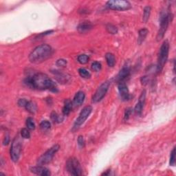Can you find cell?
<instances>
[{
    "instance_id": "6da1fadb",
    "label": "cell",
    "mask_w": 176,
    "mask_h": 176,
    "mask_svg": "<svg viewBox=\"0 0 176 176\" xmlns=\"http://www.w3.org/2000/svg\"><path fill=\"white\" fill-rule=\"evenodd\" d=\"M24 83L29 88L37 90H50L52 92H58L57 86L55 82L44 73L38 72L27 77Z\"/></svg>"
},
{
    "instance_id": "7a4b0ae2",
    "label": "cell",
    "mask_w": 176,
    "mask_h": 176,
    "mask_svg": "<svg viewBox=\"0 0 176 176\" xmlns=\"http://www.w3.org/2000/svg\"><path fill=\"white\" fill-rule=\"evenodd\" d=\"M53 49L48 44L40 45L34 48L29 55V61L32 63H41L52 56Z\"/></svg>"
},
{
    "instance_id": "3957f363",
    "label": "cell",
    "mask_w": 176,
    "mask_h": 176,
    "mask_svg": "<svg viewBox=\"0 0 176 176\" xmlns=\"http://www.w3.org/2000/svg\"><path fill=\"white\" fill-rule=\"evenodd\" d=\"M173 15L169 10H164L162 11L160 15V27L157 34L156 39L158 41H160L162 39H163L165 33L169 27L170 21H171Z\"/></svg>"
},
{
    "instance_id": "277c9868",
    "label": "cell",
    "mask_w": 176,
    "mask_h": 176,
    "mask_svg": "<svg viewBox=\"0 0 176 176\" xmlns=\"http://www.w3.org/2000/svg\"><path fill=\"white\" fill-rule=\"evenodd\" d=\"M169 52V43L168 40H165L162 43V44L160 49L158 59V64H157V72H160L162 69L164 68V66L168 59Z\"/></svg>"
},
{
    "instance_id": "5b68a950",
    "label": "cell",
    "mask_w": 176,
    "mask_h": 176,
    "mask_svg": "<svg viewBox=\"0 0 176 176\" xmlns=\"http://www.w3.org/2000/svg\"><path fill=\"white\" fill-rule=\"evenodd\" d=\"M21 137L19 135H17L13 139L11 147H10V158L14 162H17L19 160L21 155V149H22V141H21Z\"/></svg>"
},
{
    "instance_id": "8992f818",
    "label": "cell",
    "mask_w": 176,
    "mask_h": 176,
    "mask_svg": "<svg viewBox=\"0 0 176 176\" xmlns=\"http://www.w3.org/2000/svg\"><path fill=\"white\" fill-rule=\"evenodd\" d=\"M59 148H60V146L59 145H55L52 147L50 148L47 151H45L41 156H40L38 158V165H45L50 162L52 161L56 153L59 150Z\"/></svg>"
},
{
    "instance_id": "52a82bcc",
    "label": "cell",
    "mask_w": 176,
    "mask_h": 176,
    "mask_svg": "<svg viewBox=\"0 0 176 176\" xmlns=\"http://www.w3.org/2000/svg\"><path fill=\"white\" fill-rule=\"evenodd\" d=\"M66 169L72 175H81L83 174V170L80 162L75 158H70L66 162Z\"/></svg>"
},
{
    "instance_id": "ba28073f",
    "label": "cell",
    "mask_w": 176,
    "mask_h": 176,
    "mask_svg": "<svg viewBox=\"0 0 176 176\" xmlns=\"http://www.w3.org/2000/svg\"><path fill=\"white\" fill-rule=\"evenodd\" d=\"M106 6L109 9L113 10H127L131 8L130 2L125 0H111L106 3Z\"/></svg>"
},
{
    "instance_id": "9c48e42d",
    "label": "cell",
    "mask_w": 176,
    "mask_h": 176,
    "mask_svg": "<svg viewBox=\"0 0 176 176\" xmlns=\"http://www.w3.org/2000/svg\"><path fill=\"white\" fill-rule=\"evenodd\" d=\"M111 83L109 81H105V82L102 83L101 85L97 89L95 94H94L92 97V101L94 102H99L101 101V100L104 98L105 96L106 95L109 88L110 86Z\"/></svg>"
},
{
    "instance_id": "30bf717a",
    "label": "cell",
    "mask_w": 176,
    "mask_h": 176,
    "mask_svg": "<svg viewBox=\"0 0 176 176\" xmlns=\"http://www.w3.org/2000/svg\"><path fill=\"white\" fill-rule=\"evenodd\" d=\"M92 112V107L90 106V105L84 107L83 110L81 112L78 117L77 118V120H76V121L74 122L73 129H77L78 128H79V127L82 125L84 123H85V120L88 119L89 116H90Z\"/></svg>"
},
{
    "instance_id": "8fae6325",
    "label": "cell",
    "mask_w": 176,
    "mask_h": 176,
    "mask_svg": "<svg viewBox=\"0 0 176 176\" xmlns=\"http://www.w3.org/2000/svg\"><path fill=\"white\" fill-rule=\"evenodd\" d=\"M131 73V70L128 66H124L122 69L120 70V72L116 78V81L118 83H124V81H126L129 78Z\"/></svg>"
},
{
    "instance_id": "7c38bea8",
    "label": "cell",
    "mask_w": 176,
    "mask_h": 176,
    "mask_svg": "<svg viewBox=\"0 0 176 176\" xmlns=\"http://www.w3.org/2000/svg\"><path fill=\"white\" fill-rule=\"evenodd\" d=\"M118 92L120 94V96L121 99L124 101H127L131 99L128 87L124 83H119L118 85Z\"/></svg>"
},
{
    "instance_id": "4fadbf2b",
    "label": "cell",
    "mask_w": 176,
    "mask_h": 176,
    "mask_svg": "<svg viewBox=\"0 0 176 176\" xmlns=\"http://www.w3.org/2000/svg\"><path fill=\"white\" fill-rule=\"evenodd\" d=\"M145 99H146V91L144 90L142 92L141 95L139 97L138 102H137L136 107L134 108V112L138 116L142 115L143 107H144V105L145 103Z\"/></svg>"
},
{
    "instance_id": "5bb4252c",
    "label": "cell",
    "mask_w": 176,
    "mask_h": 176,
    "mask_svg": "<svg viewBox=\"0 0 176 176\" xmlns=\"http://www.w3.org/2000/svg\"><path fill=\"white\" fill-rule=\"evenodd\" d=\"M52 73L55 75V78H56V81L61 84H66L67 83L69 82L70 81V78H71V77H70L69 74L58 71V70H54V71L52 72Z\"/></svg>"
},
{
    "instance_id": "9a60e30c",
    "label": "cell",
    "mask_w": 176,
    "mask_h": 176,
    "mask_svg": "<svg viewBox=\"0 0 176 176\" xmlns=\"http://www.w3.org/2000/svg\"><path fill=\"white\" fill-rule=\"evenodd\" d=\"M31 171L36 175L41 176H49L50 175V171L47 168L43 167L42 165H38L36 167H32L31 168Z\"/></svg>"
},
{
    "instance_id": "2e32d148",
    "label": "cell",
    "mask_w": 176,
    "mask_h": 176,
    "mask_svg": "<svg viewBox=\"0 0 176 176\" xmlns=\"http://www.w3.org/2000/svg\"><path fill=\"white\" fill-rule=\"evenodd\" d=\"M85 93L82 91L78 92L75 94V96L74 97L73 104L77 107L81 106V105L83 103L84 101H85Z\"/></svg>"
},
{
    "instance_id": "e0dca14e",
    "label": "cell",
    "mask_w": 176,
    "mask_h": 176,
    "mask_svg": "<svg viewBox=\"0 0 176 176\" xmlns=\"http://www.w3.org/2000/svg\"><path fill=\"white\" fill-rule=\"evenodd\" d=\"M92 23L90 22V21H83V22L81 23L78 26L77 30L81 33H85V32H87L88 31H90L92 28Z\"/></svg>"
},
{
    "instance_id": "ac0fdd59",
    "label": "cell",
    "mask_w": 176,
    "mask_h": 176,
    "mask_svg": "<svg viewBox=\"0 0 176 176\" xmlns=\"http://www.w3.org/2000/svg\"><path fill=\"white\" fill-rule=\"evenodd\" d=\"M72 102L70 99H66L64 101V106L63 107V113L65 116L70 114L72 108Z\"/></svg>"
},
{
    "instance_id": "d6986e66",
    "label": "cell",
    "mask_w": 176,
    "mask_h": 176,
    "mask_svg": "<svg viewBox=\"0 0 176 176\" xmlns=\"http://www.w3.org/2000/svg\"><path fill=\"white\" fill-rule=\"evenodd\" d=\"M148 33L149 31L147 28H142L138 32V44L140 45L143 41H144L145 38L147 36Z\"/></svg>"
},
{
    "instance_id": "ffe728a7",
    "label": "cell",
    "mask_w": 176,
    "mask_h": 176,
    "mask_svg": "<svg viewBox=\"0 0 176 176\" xmlns=\"http://www.w3.org/2000/svg\"><path fill=\"white\" fill-rule=\"evenodd\" d=\"M26 110L31 113H34L37 110V106L35 102L31 101H28L26 105Z\"/></svg>"
},
{
    "instance_id": "44dd1931",
    "label": "cell",
    "mask_w": 176,
    "mask_h": 176,
    "mask_svg": "<svg viewBox=\"0 0 176 176\" xmlns=\"http://www.w3.org/2000/svg\"><path fill=\"white\" fill-rule=\"evenodd\" d=\"M105 59H106L107 63L110 67H113L116 63V59L114 55L112 53H107L105 55Z\"/></svg>"
},
{
    "instance_id": "7402d4cb",
    "label": "cell",
    "mask_w": 176,
    "mask_h": 176,
    "mask_svg": "<svg viewBox=\"0 0 176 176\" xmlns=\"http://www.w3.org/2000/svg\"><path fill=\"white\" fill-rule=\"evenodd\" d=\"M151 7L150 6H146L144 9V13H143V17H142V20L145 23H147L149 19V16L151 14Z\"/></svg>"
},
{
    "instance_id": "603a6c76",
    "label": "cell",
    "mask_w": 176,
    "mask_h": 176,
    "mask_svg": "<svg viewBox=\"0 0 176 176\" xmlns=\"http://www.w3.org/2000/svg\"><path fill=\"white\" fill-rule=\"evenodd\" d=\"M51 119H52L53 123H61V122L63 120V118L60 115H59L57 113L53 112H52V113H51Z\"/></svg>"
},
{
    "instance_id": "cb8c5ba5",
    "label": "cell",
    "mask_w": 176,
    "mask_h": 176,
    "mask_svg": "<svg viewBox=\"0 0 176 176\" xmlns=\"http://www.w3.org/2000/svg\"><path fill=\"white\" fill-rule=\"evenodd\" d=\"M78 74L83 78H89L91 77L90 72L85 68H80L78 70Z\"/></svg>"
},
{
    "instance_id": "d4e9b609",
    "label": "cell",
    "mask_w": 176,
    "mask_h": 176,
    "mask_svg": "<svg viewBox=\"0 0 176 176\" xmlns=\"http://www.w3.org/2000/svg\"><path fill=\"white\" fill-rule=\"evenodd\" d=\"M77 60L81 64H86L90 60V57L87 55L83 54V55H80L78 56Z\"/></svg>"
},
{
    "instance_id": "484cf974",
    "label": "cell",
    "mask_w": 176,
    "mask_h": 176,
    "mask_svg": "<svg viewBox=\"0 0 176 176\" xmlns=\"http://www.w3.org/2000/svg\"><path fill=\"white\" fill-rule=\"evenodd\" d=\"M26 127L29 130H34L35 129V123L33 118L31 117H28L26 119Z\"/></svg>"
},
{
    "instance_id": "4316f807",
    "label": "cell",
    "mask_w": 176,
    "mask_h": 176,
    "mask_svg": "<svg viewBox=\"0 0 176 176\" xmlns=\"http://www.w3.org/2000/svg\"><path fill=\"white\" fill-rule=\"evenodd\" d=\"M106 29L107 31L110 34H116L118 32V28H116V26L111 23H108L106 26Z\"/></svg>"
},
{
    "instance_id": "83f0119b",
    "label": "cell",
    "mask_w": 176,
    "mask_h": 176,
    "mask_svg": "<svg viewBox=\"0 0 176 176\" xmlns=\"http://www.w3.org/2000/svg\"><path fill=\"white\" fill-rule=\"evenodd\" d=\"M51 124L48 120H43L41 123H40V128L43 131H46L50 129Z\"/></svg>"
},
{
    "instance_id": "f1b7e54d",
    "label": "cell",
    "mask_w": 176,
    "mask_h": 176,
    "mask_svg": "<svg viewBox=\"0 0 176 176\" xmlns=\"http://www.w3.org/2000/svg\"><path fill=\"white\" fill-rule=\"evenodd\" d=\"M21 136L23 138L28 139L31 138V133H30L29 129L28 128H23L21 130Z\"/></svg>"
},
{
    "instance_id": "f546056e",
    "label": "cell",
    "mask_w": 176,
    "mask_h": 176,
    "mask_svg": "<svg viewBox=\"0 0 176 176\" xmlns=\"http://www.w3.org/2000/svg\"><path fill=\"white\" fill-rule=\"evenodd\" d=\"M91 67H92V70H94V71L99 72L102 68V66H101V64L99 63V62L94 61V62H93L92 64Z\"/></svg>"
},
{
    "instance_id": "4dcf8cb0",
    "label": "cell",
    "mask_w": 176,
    "mask_h": 176,
    "mask_svg": "<svg viewBox=\"0 0 176 176\" xmlns=\"http://www.w3.org/2000/svg\"><path fill=\"white\" fill-rule=\"evenodd\" d=\"M175 163V147L173 149L171 152L170 156V165L171 166H174Z\"/></svg>"
},
{
    "instance_id": "1f68e13d",
    "label": "cell",
    "mask_w": 176,
    "mask_h": 176,
    "mask_svg": "<svg viewBox=\"0 0 176 176\" xmlns=\"http://www.w3.org/2000/svg\"><path fill=\"white\" fill-rule=\"evenodd\" d=\"M132 112H133V110H132V108H131V107L126 109L125 112H124V120H128L130 117V116H131V114L132 113Z\"/></svg>"
},
{
    "instance_id": "d6a6232c",
    "label": "cell",
    "mask_w": 176,
    "mask_h": 176,
    "mask_svg": "<svg viewBox=\"0 0 176 176\" xmlns=\"http://www.w3.org/2000/svg\"><path fill=\"white\" fill-rule=\"evenodd\" d=\"M56 66L59 67H66L67 66V61L63 59H60L56 61Z\"/></svg>"
},
{
    "instance_id": "836d02e7",
    "label": "cell",
    "mask_w": 176,
    "mask_h": 176,
    "mask_svg": "<svg viewBox=\"0 0 176 176\" xmlns=\"http://www.w3.org/2000/svg\"><path fill=\"white\" fill-rule=\"evenodd\" d=\"M78 145L80 147H83L85 146V140H84V138L82 136H79L78 138Z\"/></svg>"
},
{
    "instance_id": "e575fe53",
    "label": "cell",
    "mask_w": 176,
    "mask_h": 176,
    "mask_svg": "<svg viewBox=\"0 0 176 176\" xmlns=\"http://www.w3.org/2000/svg\"><path fill=\"white\" fill-rule=\"evenodd\" d=\"M28 101H27L25 99H21L18 101V105L21 107H25Z\"/></svg>"
},
{
    "instance_id": "d590c367",
    "label": "cell",
    "mask_w": 176,
    "mask_h": 176,
    "mask_svg": "<svg viewBox=\"0 0 176 176\" xmlns=\"http://www.w3.org/2000/svg\"><path fill=\"white\" fill-rule=\"evenodd\" d=\"M10 142V136L9 134H6V136H5L4 139L3 140V145H7Z\"/></svg>"
},
{
    "instance_id": "8d00e7d4",
    "label": "cell",
    "mask_w": 176,
    "mask_h": 176,
    "mask_svg": "<svg viewBox=\"0 0 176 176\" xmlns=\"http://www.w3.org/2000/svg\"><path fill=\"white\" fill-rule=\"evenodd\" d=\"M111 170H107L106 172H104L103 173H102V175H108L110 174Z\"/></svg>"
}]
</instances>
